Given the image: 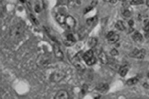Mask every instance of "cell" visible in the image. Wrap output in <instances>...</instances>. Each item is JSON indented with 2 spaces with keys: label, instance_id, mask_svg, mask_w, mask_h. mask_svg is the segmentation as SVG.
Returning <instances> with one entry per match:
<instances>
[{
  "label": "cell",
  "instance_id": "6da1fadb",
  "mask_svg": "<svg viewBox=\"0 0 149 99\" xmlns=\"http://www.w3.org/2000/svg\"><path fill=\"white\" fill-rule=\"evenodd\" d=\"M24 29L22 24L20 23H17L12 27L10 30V35L15 39H20L23 35Z\"/></svg>",
  "mask_w": 149,
  "mask_h": 99
},
{
  "label": "cell",
  "instance_id": "7a4b0ae2",
  "mask_svg": "<svg viewBox=\"0 0 149 99\" xmlns=\"http://www.w3.org/2000/svg\"><path fill=\"white\" fill-rule=\"evenodd\" d=\"M76 24V22L75 18L69 15H67L64 27L68 30H72L75 27Z\"/></svg>",
  "mask_w": 149,
  "mask_h": 99
},
{
  "label": "cell",
  "instance_id": "3957f363",
  "mask_svg": "<svg viewBox=\"0 0 149 99\" xmlns=\"http://www.w3.org/2000/svg\"><path fill=\"white\" fill-rule=\"evenodd\" d=\"M146 51L145 49H135L132 53L130 54V56L131 58H136V59H144L145 56Z\"/></svg>",
  "mask_w": 149,
  "mask_h": 99
},
{
  "label": "cell",
  "instance_id": "277c9868",
  "mask_svg": "<svg viewBox=\"0 0 149 99\" xmlns=\"http://www.w3.org/2000/svg\"><path fill=\"white\" fill-rule=\"evenodd\" d=\"M65 77V74L62 71L54 72L50 77V80L54 82H59Z\"/></svg>",
  "mask_w": 149,
  "mask_h": 99
},
{
  "label": "cell",
  "instance_id": "5b68a950",
  "mask_svg": "<svg viewBox=\"0 0 149 99\" xmlns=\"http://www.w3.org/2000/svg\"><path fill=\"white\" fill-rule=\"evenodd\" d=\"M72 64H74V66L76 67V69L78 71H84L85 67L84 65L82 63L81 61H80L79 58H78V56H75V57L73 58V59H72Z\"/></svg>",
  "mask_w": 149,
  "mask_h": 99
},
{
  "label": "cell",
  "instance_id": "8992f818",
  "mask_svg": "<svg viewBox=\"0 0 149 99\" xmlns=\"http://www.w3.org/2000/svg\"><path fill=\"white\" fill-rule=\"evenodd\" d=\"M107 39H108V41L110 44H115L119 40V36L116 34V33H114L113 31H111L107 34Z\"/></svg>",
  "mask_w": 149,
  "mask_h": 99
},
{
  "label": "cell",
  "instance_id": "52a82bcc",
  "mask_svg": "<svg viewBox=\"0 0 149 99\" xmlns=\"http://www.w3.org/2000/svg\"><path fill=\"white\" fill-rule=\"evenodd\" d=\"M76 42V39L72 34H69L67 35L66 39L64 40V43L66 46H72Z\"/></svg>",
  "mask_w": 149,
  "mask_h": 99
},
{
  "label": "cell",
  "instance_id": "ba28073f",
  "mask_svg": "<svg viewBox=\"0 0 149 99\" xmlns=\"http://www.w3.org/2000/svg\"><path fill=\"white\" fill-rule=\"evenodd\" d=\"M67 14L64 12H59L56 14L55 18H56L57 22H58L61 26H64L65 21H66V18L67 17Z\"/></svg>",
  "mask_w": 149,
  "mask_h": 99
},
{
  "label": "cell",
  "instance_id": "9c48e42d",
  "mask_svg": "<svg viewBox=\"0 0 149 99\" xmlns=\"http://www.w3.org/2000/svg\"><path fill=\"white\" fill-rule=\"evenodd\" d=\"M54 51L55 56L58 58V59H62L64 58V53L60 49V46L57 44H55L54 45Z\"/></svg>",
  "mask_w": 149,
  "mask_h": 99
},
{
  "label": "cell",
  "instance_id": "30bf717a",
  "mask_svg": "<svg viewBox=\"0 0 149 99\" xmlns=\"http://www.w3.org/2000/svg\"><path fill=\"white\" fill-rule=\"evenodd\" d=\"M55 99H67L69 98V94L67 91L64 90H60L58 91L56 94H55V97H54Z\"/></svg>",
  "mask_w": 149,
  "mask_h": 99
},
{
  "label": "cell",
  "instance_id": "8fae6325",
  "mask_svg": "<svg viewBox=\"0 0 149 99\" xmlns=\"http://www.w3.org/2000/svg\"><path fill=\"white\" fill-rule=\"evenodd\" d=\"M83 0H69L68 6L70 8H75L80 7L83 3Z\"/></svg>",
  "mask_w": 149,
  "mask_h": 99
},
{
  "label": "cell",
  "instance_id": "7c38bea8",
  "mask_svg": "<svg viewBox=\"0 0 149 99\" xmlns=\"http://www.w3.org/2000/svg\"><path fill=\"white\" fill-rule=\"evenodd\" d=\"M98 59L99 61L101 62L103 64H107L109 62V59H108V56L103 51H101L98 54Z\"/></svg>",
  "mask_w": 149,
  "mask_h": 99
},
{
  "label": "cell",
  "instance_id": "4fadbf2b",
  "mask_svg": "<svg viewBox=\"0 0 149 99\" xmlns=\"http://www.w3.org/2000/svg\"><path fill=\"white\" fill-rule=\"evenodd\" d=\"M109 89V86L107 83H99V85H98V86H96V90L99 92L101 93H105Z\"/></svg>",
  "mask_w": 149,
  "mask_h": 99
},
{
  "label": "cell",
  "instance_id": "5bb4252c",
  "mask_svg": "<svg viewBox=\"0 0 149 99\" xmlns=\"http://www.w3.org/2000/svg\"><path fill=\"white\" fill-rule=\"evenodd\" d=\"M93 57H94V53H93V51L91 49L86 51V53H84L83 55V58L85 62L90 60V59H92Z\"/></svg>",
  "mask_w": 149,
  "mask_h": 99
},
{
  "label": "cell",
  "instance_id": "9a60e30c",
  "mask_svg": "<svg viewBox=\"0 0 149 99\" xmlns=\"http://www.w3.org/2000/svg\"><path fill=\"white\" fill-rule=\"evenodd\" d=\"M128 70H129V67L127 65L123 66H121L119 67L118 73L119 75H120L121 76L124 77L127 75V73H128Z\"/></svg>",
  "mask_w": 149,
  "mask_h": 99
},
{
  "label": "cell",
  "instance_id": "2e32d148",
  "mask_svg": "<svg viewBox=\"0 0 149 99\" xmlns=\"http://www.w3.org/2000/svg\"><path fill=\"white\" fill-rule=\"evenodd\" d=\"M132 38L135 42H140L143 40V36L139 32H135L132 36Z\"/></svg>",
  "mask_w": 149,
  "mask_h": 99
},
{
  "label": "cell",
  "instance_id": "e0dca14e",
  "mask_svg": "<svg viewBox=\"0 0 149 99\" xmlns=\"http://www.w3.org/2000/svg\"><path fill=\"white\" fill-rule=\"evenodd\" d=\"M115 27L118 30H120V31L125 30V29H126V27H125V23H123V22L121 21V20H119V21H118L116 23Z\"/></svg>",
  "mask_w": 149,
  "mask_h": 99
},
{
  "label": "cell",
  "instance_id": "ac0fdd59",
  "mask_svg": "<svg viewBox=\"0 0 149 99\" xmlns=\"http://www.w3.org/2000/svg\"><path fill=\"white\" fill-rule=\"evenodd\" d=\"M97 44H98V40L95 38V37H91V38H89L88 42V46L91 48H94V47L97 45Z\"/></svg>",
  "mask_w": 149,
  "mask_h": 99
},
{
  "label": "cell",
  "instance_id": "d6986e66",
  "mask_svg": "<svg viewBox=\"0 0 149 99\" xmlns=\"http://www.w3.org/2000/svg\"><path fill=\"white\" fill-rule=\"evenodd\" d=\"M139 81V79H138L136 77H134V78H131L128 79L127 81V85L128 86H131L133 85H135L136 83Z\"/></svg>",
  "mask_w": 149,
  "mask_h": 99
},
{
  "label": "cell",
  "instance_id": "ffe728a7",
  "mask_svg": "<svg viewBox=\"0 0 149 99\" xmlns=\"http://www.w3.org/2000/svg\"><path fill=\"white\" fill-rule=\"evenodd\" d=\"M38 62L42 66H45L47 63H49V59L46 58L45 56H42L41 58L38 59Z\"/></svg>",
  "mask_w": 149,
  "mask_h": 99
},
{
  "label": "cell",
  "instance_id": "44dd1931",
  "mask_svg": "<svg viewBox=\"0 0 149 99\" xmlns=\"http://www.w3.org/2000/svg\"><path fill=\"white\" fill-rule=\"evenodd\" d=\"M96 20V17H92V18H88L86 20V23L88 25H92L94 23V22Z\"/></svg>",
  "mask_w": 149,
  "mask_h": 99
},
{
  "label": "cell",
  "instance_id": "7402d4cb",
  "mask_svg": "<svg viewBox=\"0 0 149 99\" xmlns=\"http://www.w3.org/2000/svg\"><path fill=\"white\" fill-rule=\"evenodd\" d=\"M144 3V0H130V3L134 5L143 4Z\"/></svg>",
  "mask_w": 149,
  "mask_h": 99
},
{
  "label": "cell",
  "instance_id": "603a6c76",
  "mask_svg": "<svg viewBox=\"0 0 149 99\" xmlns=\"http://www.w3.org/2000/svg\"><path fill=\"white\" fill-rule=\"evenodd\" d=\"M96 62V58L94 57H93L92 59H91L90 60L86 61V63L88 64V66H92V65H93V64H95Z\"/></svg>",
  "mask_w": 149,
  "mask_h": 99
},
{
  "label": "cell",
  "instance_id": "cb8c5ba5",
  "mask_svg": "<svg viewBox=\"0 0 149 99\" xmlns=\"http://www.w3.org/2000/svg\"><path fill=\"white\" fill-rule=\"evenodd\" d=\"M30 18H31V19H32V22H33L34 24H35L36 25H39V22H38V20H37V18H35V17L33 16L32 14H30Z\"/></svg>",
  "mask_w": 149,
  "mask_h": 99
},
{
  "label": "cell",
  "instance_id": "d4e9b609",
  "mask_svg": "<svg viewBox=\"0 0 149 99\" xmlns=\"http://www.w3.org/2000/svg\"><path fill=\"white\" fill-rule=\"evenodd\" d=\"M123 17H125V18H128L131 16V12H130V10H125L123 13Z\"/></svg>",
  "mask_w": 149,
  "mask_h": 99
},
{
  "label": "cell",
  "instance_id": "484cf974",
  "mask_svg": "<svg viewBox=\"0 0 149 99\" xmlns=\"http://www.w3.org/2000/svg\"><path fill=\"white\" fill-rule=\"evenodd\" d=\"M110 54L113 56H118V55H119V53L116 49H113L111 50V52H110Z\"/></svg>",
  "mask_w": 149,
  "mask_h": 99
},
{
  "label": "cell",
  "instance_id": "4316f807",
  "mask_svg": "<svg viewBox=\"0 0 149 99\" xmlns=\"http://www.w3.org/2000/svg\"><path fill=\"white\" fill-rule=\"evenodd\" d=\"M144 30L145 32H149V20L146 22L145 23V27H144Z\"/></svg>",
  "mask_w": 149,
  "mask_h": 99
},
{
  "label": "cell",
  "instance_id": "83f0119b",
  "mask_svg": "<svg viewBox=\"0 0 149 99\" xmlns=\"http://www.w3.org/2000/svg\"><path fill=\"white\" fill-rule=\"evenodd\" d=\"M93 8V7L91 5H90V6H89V7H86V8L84 9V14L87 13H88V12H90V11L92 10Z\"/></svg>",
  "mask_w": 149,
  "mask_h": 99
},
{
  "label": "cell",
  "instance_id": "f1b7e54d",
  "mask_svg": "<svg viewBox=\"0 0 149 99\" xmlns=\"http://www.w3.org/2000/svg\"><path fill=\"white\" fill-rule=\"evenodd\" d=\"M40 10H41V9H40V6L38 5V4H36V5L35 6V12H36V13H40Z\"/></svg>",
  "mask_w": 149,
  "mask_h": 99
},
{
  "label": "cell",
  "instance_id": "f546056e",
  "mask_svg": "<svg viewBox=\"0 0 149 99\" xmlns=\"http://www.w3.org/2000/svg\"><path fill=\"white\" fill-rule=\"evenodd\" d=\"M103 1H105V2H108V3H111L114 4L116 3L117 0H103Z\"/></svg>",
  "mask_w": 149,
  "mask_h": 99
},
{
  "label": "cell",
  "instance_id": "4dcf8cb0",
  "mask_svg": "<svg viewBox=\"0 0 149 99\" xmlns=\"http://www.w3.org/2000/svg\"><path fill=\"white\" fill-rule=\"evenodd\" d=\"M128 25H129L131 27L134 25V22H133L132 20H129V22H128Z\"/></svg>",
  "mask_w": 149,
  "mask_h": 99
},
{
  "label": "cell",
  "instance_id": "1f68e13d",
  "mask_svg": "<svg viewBox=\"0 0 149 99\" xmlns=\"http://www.w3.org/2000/svg\"><path fill=\"white\" fill-rule=\"evenodd\" d=\"M146 4H147V7H149V0H146Z\"/></svg>",
  "mask_w": 149,
  "mask_h": 99
},
{
  "label": "cell",
  "instance_id": "d6a6232c",
  "mask_svg": "<svg viewBox=\"0 0 149 99\" xmlns=\"http://www.w3.org/2000/svg\"><path fill=\"white\" fill-rule=\"evenodd\" d=\"M20 1L22 3H25V0H20Z\"/></svg>",
  "mask_w": 149,
  "mask_h": 99
},
{
  "label": "cell",
  "instance_id": "836d02e7",
  "mask_svg": "<svg viewBox=\"0 0 149 99\" xmlns=\"http://www.w3.org/2000/svg\"><path fill=\"white\" fill-rule=\"evenodd\" d=\"M119 1H127V0H119Z\"/></svg>",
  "mask_w": 149,
  "mask_h": 99
},
{
  "label": "cell",
  "instance_id": "e575fe53",
  "mask_svg": "<svg viewBox=\"0 0 149 99\" xmlns=\"http://www.w3.org/2000/svg\"><path fill=\"white\" fill-rule=\"evenodd\" d=\"M147 76H148V77L149 78V72L148 73V74H147Z\"/></svg>",
  "mask_w": 149,
  "mask_h": 99
}]
</instances>
